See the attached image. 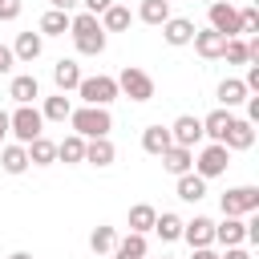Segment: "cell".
I'll return each instance as SVG.
<instances>
[{
  "instance_id": "obj_1",
  "label": "cell",
  "mask_w": 259,
  "mask_h": 259,
  "mask_svg": "<svg viewBox=\"0 0 259 259\" xmlns=\"http://www.w3.org/2000/svg\"><path fill=\"white\" fill-rule=\"evenodd\" d=\"M69 125H73V134L85 138V142H93V138H109V130H113V113L101 109V105H81V109L69 113Z\"/></svg>"
},
{
  "instance_id": "obj_2",
  "label": "cell",
  "mask_w": 259,
  "mask_h": 259,
  "mask_svg": "<svg viewBox=\"0 0 259 259\" xmlns=\"http://www.w3.org/2000/svg\"><path fill=\"white\" fill-rule=\"evenodd\" d=\"M8 134H12L20 146H28L32 138H40V134H45L40 109H36V105H16V109L8 113Z\"/></svg>"
},
{
  "instance_id": "obj_3",
  "label": "cell",
  "mask_w": 259,
  "mask_h": 259,
  "mask_svg": "<svg viewBox=\"0 0 259 259\" xmlns=\"http://www.w3.org/2000/svg\"><path fill=\"white\" fill-rule=\"evenodd\" d=\"M113 81H117V93H125L130 101H150L154 97V77L146 69H138V65H125Z\"/></svg>"
},
{
  "instance_id": "obj_4",
  "label": "cell",
  "mask_w": 259,
  "mask_h": 259,
  "mask_svg": "<svg viewBox=\"0 0 259 259\" xmlns=\"http://www.w3.org/2000/svg\"><path fill=\"white\" fill-rule=\"evenodd\" d=\"M77 93H81V101H85V105H101V109H109V101H117V97H121V93H117V81H113V77H105V73H97V77H81Z\"/></svg>"
},
{
  "instance_id": "obj_5",
  "label": "cell",
  "mask_w": 259,
  "mask_h": 259,
  "mask_svg": "<svg viewBox=\"0 0 259 259\" xmlns=\"http://www.w3.org/2000/svg\"><path fill=\"white\" fill-rule=\"evenodd\" d=\"M219 206L231 219H247L259 210V186H231L227 194H219Z\"/></svg>"
},
{
  "instance_id": "obj_6",
  "label": "cell",
  "mask_w": 259,
  "mask_h": 259,
  "mask_svg": "<svg viewBox=\"0 0 259 259\" xmlns=\"http://www.w3.org/2000/svg\"><path fill=\"white\" fill-rule=\"evenodd\" d=\"M227 166H231V150L227 146H219V142H210V146H202L198 154H194V174L198 178H219V174H227Z\"/></svg>"
},
{
  "instance_id": "obj_7",
  "label": "cell",
  "mask_w": 259,
  "mask_h": 259,
  "mask_svg": "<svg viewBox=\"0 0 259 259\" xmlns=\"http://www.w3.org/2000/svg\"><path fill=\"white\" fill-rule=\"evenodd\" d=\"M206 12H210V24H206V28H214V32L227 36V40H231V36H243V32H239V8H231L227 0H214V4H206Z\"/></svg>"
},
{
  "instance_id": "obj_8",
  "label": "cell",
  "mask_w": 259,
  "mask_h": 259,
  "mask_svg": "<svg viewBox=\"0 0 259 259\" xmlns=\"http://www.w3.org/2000/svg\"><path fill=\"white\" fill-rule=\"evenodd\" d=\"M166 130H170V142H174V146H186V150H194V146L202 142V117H194V113H182V117H174Z\"/></svg>"
},
{
  "instance_id": "obj_9",
  "label": "cell",
  "mask_w": 259,
  "mask_h": 259,
  "mask_svg": "<svg viewBox=\"0 0 259 259\" xmlns=\"http://www.w3.org/2000/svg\"><path fill=\"white\" fill-rule=\"evenodd\" d=\"M182 239L190 243V251H194V247H214V219H206V214L186 219V223H182Z\"/></svg>"
},
{
  "instance_id": "obj_10",
  "label": "cell",
  "mask_w": 259,
  "mask_h": 259,
  "mask_svg": "<svg viewBox=\"0 0 259 259\" xmlns=\"http://www.w3.org/2000/svg\"><path fill=\"white\" fill-rule=\"evenodd\" d=\"M194 53L202 61H223V49H227V36H219L214 28H194Z\"/></svg>"
},
{
  "instance_id": "obj_11",
  "label": "cell",
  "mask_w": 259,
  "mask_h": 259,
  "mask_svg": "<svg viewBox=\"0 0 259 259\" xmlns=\"http://www.w3.org/2000/svg\"><path fill=\"white\" fill-rule=\"evenodd\" d=\"M214 243H223V247H243V243H247V223L223 214V223H214Z\"/></svg>"
},
{
  "instance_id": "obj_12",
  "label": "cell",
  "mask_w": 259,
  "mask_h": 259,
  "mask_svg": "<svg viewBox=\"0 0 259 259\" xmlns=\"http://www.w3.org/2000/svg\"><path fill=\"white\" fill-rule=\"evenodd\" d=\"M162 40L174 45V49L190 45V40H194V20H186V16H170V20L162 24Z\"/></svg>"
},
{
  "instance_id": "obj_13",
  "label": "cell",
  "mask_w": 259,
  "mask_h": 259,
  "mask_svg": "<svg viewBox=\"0 0 259 259\" xmlns=\"http://www.w3.org/2000/svg\"><path fill=\"white\" fill-rule=\"evenodd\" d=\"M53 85H57V93L77 89V85H81V65H77L73 57H61V61L53 65Z\"/></svg>"
},
{
  "instance_id": "obj_14",
  "label": "cell",
  "mask_w": 259,
  "mask_h": 259,
  "mask_svg": "<svg viewBox=\"0 0 259 259\" xmlns=\"http://www.w3.org/2000/svg\"><path fill=\"white\" fill-rule=\"evenodd\" d=\"M8 97H12L16 105H32V101L40 97V81H36L32 73H16L12 85H8Z\"/></svg>"
},
{
  "instance_id": "obj_15",
  "label": "cell",
  "mask_w": 259,
  "mask_h": 259,
  "mask_svg": "<svg viewBox=\"0 0 259 259\" xmlns=\"http://www.w3.org/2000/svg\"><path fill=\"white\" fill-rule=\"evenodd\" d=\"M214 97H219V105H223V109H235V105H243L251 93H247L243 77H223V81H219V89H214Z\"/></svg>"
},
{
  "instance_id": "obj_16",
  "label": "cell",
  "mask_w": 259,
  "mask_h": 259,
  "mask_svg": "<svg viewBox=\"0 0 259 259\" xmlns=\"http://www.w3.org/2000/svg\"><path fill=\"white\" fill-rule=\"evenodd\" d=\"M231 121H235V113L231 109H210L206 117H202V138H210V142H219L223 146V138H227V130H231Z\"/></svg>"
},
{
  "instance_id": "obj_17",
  "label": "cell",
  "mask_w": 259,
  "mask_h": 259,
  "mask_svg": "<svg viewBox=\"0 0 259 259\" xmlns=\"http://www.w3.org/2000/svg\"><path fill=\"white\" fill-rule=\"evenodd\" d=\"M0 170L12 174V178L24 174V170H28V150H24L20 142H4V146H0Z\"/></svg>"
},
{
  "instance_id": "obj_18",
  "label": "cell",
  "mask_w": 259,
  "mask_h": 259,
  "mask_svg": "<svg viewBox=\"0 0 259 259\" xmlns=\"http://www.w3.org/2000/svg\"><path fill=\"white\" fill-rule=\"evenodd\" d=\"M162 170L166 174H190L194 170V150H186V146H170V150H162Z\"/></svg>"
},
{
  "instance_id": "obj_19",
  "label": "cell",
  "mask_w": 259,
  "mask_h": 259,
  "mask_svg": "<svg viewBox=\"0 0 259 259\" xmlns=\"http://www.w3.org/2000/svg\"><path fill=\"white\" fill-rule=\"evenodd\" d=\"M223 146H227V150H251V146H255V125H251L247 117H235L231 130H227V138H223Z\"/></svg>"
},
{
  "instance_id": "obj_20",
  "label": "cell",
  "mask_w": 259,
  "mask_h": 259,
  "mask_svg": "<svg viewBox=\"0 0 259 259\" xmlns=\"http://www.w3.org/2000/svg\"><path fill=\"white\" fill-rule=\"evenodd\" d=\"M113 158H117V146H113L109 138H93V142H85V162H89V166L105 170V166H113Z\"/></svg>"
},
{
  "instance_id": "obj_21",
  "label": "cell",
  "mask_w": 259,
  "mask_h": 259,
  "mask_svg": "<svg viewBox=\"0 0 259 259\" xmlns=\"http://www.w3.org/2000/svg\"><path fill=\"white\" fill-rule=\"evenodd\" d=\"M97 20H101V32H125V28L134 24V12H130L125 4H117V0H113Z\"/></svg>"
},
{
  "instance_id": "obj_22",
  "label": "cell",
  "mask_w": 259,
  "mask_h": 259,
  "mask_svg": "<svg viewBox=\"0 0 259 259\" xmlns=\"http://www.w3.org/2000/svg\"><path fill=\"white\" fill-rule=\"evenodd\" d=\"M40 53H45V36H40V32H20L16 45H12V57L24 61V65H32Z\"/></svg>"
},
{
  "instance_id": "obj_23",
  "label": "cell",
  "mask_w": 259,
  "mask_h": 259,
  "mask_svg": "<svg viewBox=\"0 0 259 259\" xmlns=\"http://www.w3.org/2000/svg\"><path fill=\"white\" fill-rule=\"evenodd\" d=\"M174 194H178L182 202H202V198H206V178H198L194 170H190V174H178Z\"/></svg>"
},
{
  "instance_id": "obj_24",
  "label": "cell",
  "mask_w": 259,
  "mask_h": 259,
  "mask_svg": "<svg viewBox=\"0 0 259 259\" xmlns=\"http://www.w3.org/2000/svg\"><path fill=\"white\" fill-rule=\"evenodd\" d=\"M154 219H158V210H154L150 202H134V206H130V214H125L130 235H150V231H154Z\"/></svg>"
},
{
  "instance_id": "obj_25",
  "label": "cell",
  "mask_w": 259,
  "mask_h": 259,
  "mask_svg": "<svg viewBox=\"0 0 259 259\" xmlns=\"http://www.w3.org/2000/svg\"><path fill=\"white\" fill-rule=\"evenodd\" d=\"M24 150H28V166H53V162H57V142H53V138H45V134H40V138H32Z\"/></svg>"
},
{
  "instance_id": "obj_26",
  "label": "cell",
  "mask_w": 259,
  "mask_h": 259,
  "mask_svg": "<svg viewBox=\"0 0 259 259\" xmlns=\"http://www.w3.org/2000/svg\"><path fill=\"white\" fill-rule=\"evenodd\" d=\"M174 142H170V130L166 125H146L142 130V150L146 154H154V158H162V150H170Z\"/></svg>"
},
{
  "instance_id": "obj_27",
  "label": "cell",
  "mask_w": 259,
  "mask_h": 259,
  "mask_svg": "<svg viewBox=\"0 0 259 259\" xmlns=\"http://www.w3.org/2000/svg\"><path fill=\"white\" fill-rule=\"evenodd\" d=\"M138 20L162 28V24L170 20V0H142V4H138Z\"/></svg>"
},
{
  "instance_id": "obj_28",
  "label": "cell",
  "mask_w": 259,
  "mask_h": 259,
  "mask_svg": "<svg viewBox=\"0 0 259 259\" xmlns=\"http://www.w3.org/2000/svg\"><path fill=\"white\" fill-rule=\"evenodd\" d=\"M57 162H65V166L85 162V138H77V134L61 138V142H57Z\"/></svg>"
},
{
  "instance_id": "obj_29",
  "label": "cell",
  "mask_w": 259,
  "mask_h": 259,
  "mask_svg": "<svg viewBox=\"0 0 259 259\" xmlns=\"http://www.w3.org/2000/svg\"><path fill=\"white\" fill-rule=\"evenodd\" d=\"M182 214H174V210H162L158 219H154V231H158V239L162 243H174V239H182Z\"/></svg>"
},
{
  "instance_id": "obj_30",
  "label": "cell",
  "mask_w": 259,
  "mask_h": 259,
  "mask_svg": "<svg viewBox=\"0 0 259 259\" xmlns=\"http://www.w3.org/2000/svg\"><path fill=\"white\" fill-rule=\"evenodd\" d=\"M113 247H117V227L97 223V227H93V235H89V251H93V255H109Z\"/></svg>"
},
{
  "instance_id": "obj_31",
  "label": "cell",
  "mask_w": 259,
  "mask_h": 259,
  "mask_svg": "<svg viewBox=\"0 0 259 259\" xmlns=\"http://www.w3.org/2000/svg\"><path fill=\"white\" fill-rule=\"evenodd\" d=\"M109 255L113 259H146V235H117V247Z\"/></svg>"
},
{
  "instance_id": "obj_32",
  "label": "cell",
  "mask_w": 259,
  "mask_h": 259,
  "mask_svg": "<svg viewBox=\"0 0 259 259\" xmlns=\"http://www.w3.org/2000/svg\"><path fill=\"white\" fill-rule=\"evenodd\" d=\"M69 113H73V101H69L65 93L45 97V105H40V117H45V121H69Z\"/></svg>"
},
{
  "instance_id": "obj_33",
  "label": "cell",
  "mask_w": 259,
  "mask_h": 259,
  "mask_svg": "<svg viewBox=\"0 0 259 259\" xmlns=\"http://www.w3.org/2000/svg\"><path fill=\"white\" fill-rule=\"evenodd\" d=\"M36 32H40V36H65V32H69V12H57V8H49V12L40 16Z\"/></svg>"
},
{
  "instance_id": "obj_34",
  "label": "cell",
  "mask_w": 259,
  "mask_h": 259,
  "mask_svg": "<svg viewBox=\"0 0 259 259\" xmlns=\"http://www.w3.org/2000/svg\"><path fill=\"white\" fill-rule=\"evenodd\" d=\"M73 45H77V53H81V57H101V53H105V32L97 28V32L73 36Z\"/></svg>"
},
{
  "instance_id": "obj_35",
  "label": "cell",
  "mask_w": 259,
  "mask_h": 259,
  "mask_svg": "<svg viewBox=\"0 0 259 259\" xmlns=\"http://www.w3.org/2000/svg\"><path fill=\"white\" fill-rule=\"evenodd\" d=\"M223 61H231V65H251V49H247V40H243V36H231L227 49H223Z\"/></svg>"
},
{
  "instance_id": "obj_36",
  "label": "cell",
  "mask_w": 259,
  "mask_h": 259,
  "mask_svg": "<svg viewBox=\"0 0 259 259\" xmlns=\"http://www.w3.org/2000/svg\"><path fill=\"white\" fill-rule=\"evenodd\" d=\"M239 32H247V36H255V32H259V8H255V4L239 8Z\"/></svg>"
},
{
  "instance_id": "obj_37",
  "label": "cell",
  "mask_w": 259,
  "mask_h": 259,
  "mask_svg": "<svg viewBox=\"0 0 259 259\" xmlns=\"http://www.w3.org/2000/svg\"><path fill=\"white\" fill-rule=\"evenodd\" d=\"M24 8V0H0V20H16Z\"/></svg>"
},
{
  "instance_id": "obj_38",
  "label": "cell",
  "mask_w": 259,
  "mask_h": 259,
  "mask_svg": "<svg viewBox=\"0 0 259 259\" xmlns=\"http://www.w3.org/2000/svg\"><path fill=\"white\" fill-rule=\"evenodd\" d=\"M12 65H16L12 49H8V45H0V77H8V73H12Z\"/></svg>"
},
{
  "instance_id": "obj_39",
  "label": "cell",
  "mask_w": 259,
  "mask_h": 259,
  "mask_svg": "<svg viewBox=\"0 0 259 259\" xmlns=\"http://www.w3.org/2000/svg\"><path fill=\"white\" fill-rule=\"evenodd\" d=\"M247 93H259V65H247V77H243Z\"/></svg>"
},
{
  "instance_id": "obj_40",
  "label": "cell",
  "mask_w": 259,
  "mask_h": 259,
  "mask_svg": "<svg viewBox=\"0 0 259 259\" xmlns=\"http://www.w3.org/2000/svg\"><path fill=\"white\" fill-rule=\"evenodd\" d=\"M109 4H113V0H81V8H85V12H93V16H101Z\"/></svg>"
},
{
  "instance_id": "obj_41",
  "label": "cell",
  "mask_w": 259,
  "mask_h": 259,
  "mask_svg": "<svg viewBox=\"0 0 259 259\" xmlns=\"http://www.w3.org/2000/svg\"><path fill=\"white\" fill-rule=\"evenodd\" d=\"M219 259H251V251H247V247H227Z\"/></svg>"
},
{
  "instance_id": "obj_42",
  "label": "cell",
  "mask_w": 259,
  "mask_h": 259,
  "mask_svg": "<svg viewBox=\"0 0 259 259\" xmlns=\"http://www.w3.org/2000/svg\"><path fill=\"white\" fill-rule=\"evenodd\" d=\"M247 121H251V125L259 121V97H247Z\"/></svg>"
},
{
  "instance_id": "obj_43",
  "label": "cell",
  "mask_w": 259,
  "mask_h": 259,
  "mask_svg": "<svg viewBox=\"0 0 259 259\" xmlns=\"http://www.w3.org/2000/svg\"><path fill=\"white\" fill-rule=\"evenodd\" d=\"M190 259H219V251H214V247H194Z\"/></svg>"
},
{
  "instance_id": "obj_44",
  "label": "cell",
  "mask_w": 259,
  "mask_h": 259,
  "mask_svg": "<svg viewBox=\"0 0 259 259\" xmlns=\"http://www.w3.org/2000/svg\"><path fill=\"white\" fill-rule=\"evenodd\" d=\"M49 4H53V8H57V12H69V16H73V8H77V4H81V0H49Z\"/></svg>"
},
{
  "instance_id": "obj_45",
  "label": "cell",
  "mask_w": 259,
  "mask_h": 259,
  "mask_svg": "<svg viewBox=\"0 0 259 259\" xmlns=\"http://www.w3.org/2000/svg\"><path fill=\"white\" fill-rule=\"evenodd\" d=\"M8 142V109H0V146Z\"/></svg>"
},
{
  "instance_id": "obj_46",
  "label": "cell",
  "mask_w": 259,
  "mask_h": 259,
  "mask_svg": "<svg viewBox=\"0 0 259 259\" xmlns=\"http://www.w3.org/2000/svg\"><path fill=\"white\" fill-rule=\"evenodd\" d=\"M8 259H32V251H12Z\"/></svg>"
},
{
  "instance_id": "obj_47",
  "label": "cell",
  "mask_w": 259,
  "mask_h": 259,
  "mask_svg": "<svg viewBox=\"0 0 259 259\" xmlns=\"http://www.w3.org/2000/svg\"><path fill=\"white\" fill-rule=\"evenodd\" d=\"M206 4H214V0H206Z\"/></svg>"
},
{
  "instance_id": "obj_48",
  "label": "cell",
  "mask_w": 259,
  "mask_h": 259,
  "mask_svg": "<svg viewBox=\"0 0 259 259\" xmlns=\"http://www.w3.org/2000/svg\"><path fill=\"white\" fill-rule=\"evenodd\" d=\"M162 259H170V255H162Z\"/></svg>"
}]
</instances>
